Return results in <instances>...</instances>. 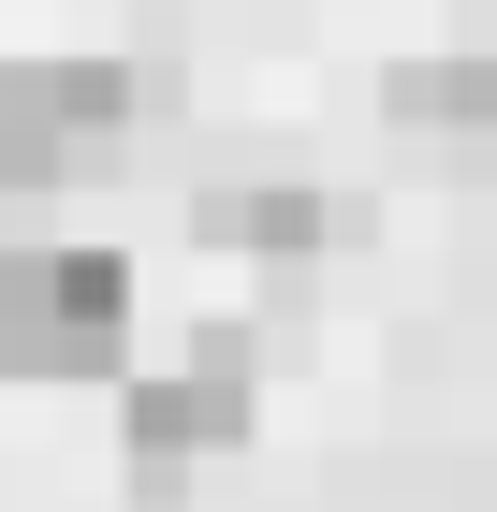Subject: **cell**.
I'll return each instance as SVG.
<instances>
[{
  "label": "cell",
  "mask_w": 497,
  "mask_h": 512,
  "mask_svg": "<svg viewBox=\"0 0 497 512\" xmlns=\"http://www.w3.org/2000/svg\"><path fill=\"white\" fill-rule=\"evenodd\" d=\"M0 366L15 381H117L132 366V264L117 249H0Z\"/></svg>",
  "instance_id": "cell-1"
},
{
  "label": "cell",
  "mask_w": 497,
  "mask_h": 512,
  "mask_svg": "<svg viewBox=\"0 0 497 512\" xmlns=\"http://www.w3.org/2000/svg\"><path fill=\"white\" fill-rule=\"evenodd\" d=\"M117 439H132V483H147V498H176L220 439H249V322H205L191 366L132 381L117 395Z\"/></svg>",
  "instance_id": "cell-2"
},
{
  "label": "cell",
  "mask_w": 497,
  "mask_h": 512,
  "mask_svg": "<svg viewBox=\"0 0 497 512\" xmlns=\"http://www.w3.org/2000/svg\"><path fill=\"white\" fill-rule=\"evenodd\" d=\"M132 103L147 88L117 74V59H15L0 74V147H15V176H74V161H103L117 132H132Z\"/></svg>",
  "instance_id": "cell-3"
},
{
  "label": "cell",
  "mask_w": 497,
  "mask_h": 512,
  "mask_svg": "<svg viewBox=\"0 0 497 512\" xmlns=\"http://www.w3.org/2000/svg\"><path fill=\"white\" fill-rule=\"evenodd\" d=\"M395 132H497V59L454 44V59H395Z\"/></svg>",
  "instance_id": "cell-4"
},
{
  "label": "cell",
  "mask_w": 497,
  "mask_h": 512,
  "mask_svg": "<svg viewBox=\"0 0 497 512\" xmlns=\"http://www.w3.org/2000/svg\"><path fill=\"white\" fill-rule=\"evenodd\" d=\"M205 235L220 249H264V264H307V249H322V191H205Z\"/></svg>",
  "instance_id": "cell-5"
}]
</instances>
